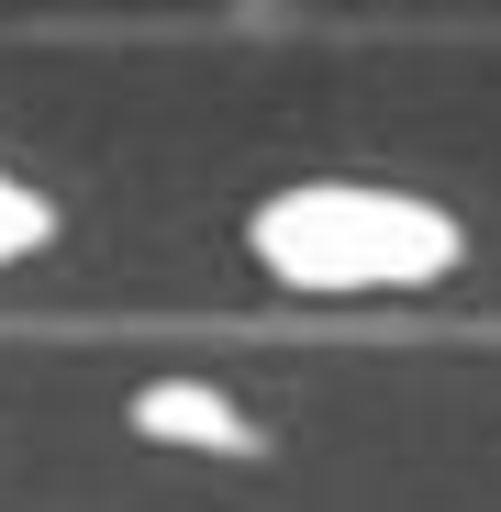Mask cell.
<instances>
[{
	"label": "cell",
	"mask_w": 501,
	"mask_h": 512,
	"mask_svg": "<svg viewBox=\"0 0 501 512\" xmlns=\"http://www.w3.org/2000/svg\"><path fill=\"white\" fill-rule=\"evenodd\" d=\"M245 256L290 301H424L468 268V223L412 179H279L245 212Z\"/></svg>",
	"instance_id": "6da1fadb"
},
{
	"label": "cell",
	"mask_w": 501,
	"mask_h": 512,
	"mask_svg": "<svg viewBox=\"0 0 501 512\" xmlns=\"http://www.w3.org/2000/svg\"><path fill=\"white\" fill-rule=\"evenodd\" d=\"M123 423L145 446H167V457H268V423L245 412L223 379H145L123 401Z\"/></svg>",
	"instance_id": "7a4b0ae2"
},
{
	"label": "cell",
	"mask_w": 501,
	"mask_h": 512,
	"mask_svg": "<svg viewBox=\"0 0 501 512\" xmlns=\"http://www.w3.org/2000/svg\"><path fill=\"white\" fill-rule=\"evenodd\" d=\"M45 245H56V190L0 156V268H23V256H45Z\"/></svg>",
	"instance_id": "3957f363"
}]
</instances>
